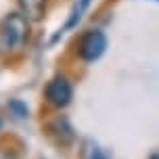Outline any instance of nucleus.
Segmentation results:
<instances>
[{"instance_id":"obj_1","label":"nucleus","mask_w":159,"mask_h":159,"mask_svg":"<svg viewBox=\"0 0 159 159\" xmlns=\"http://www.w3.org/2000/svg\"><path fill=\"white\" fill-rule=\"evenodd\" d=\"M30 38V19L23 13H8L0 21V52L19 50Z\"/></svg>"},{"instance_id":"obj_7","label":"nucleus","mask_w":159,"mask_h":159,"mask_svg":"<svg viewBox=\"0 0 159 159\" xmlns=\"http://www.w3.org/2000/svg\"><path fill=\"white\" fill-rule=\"evenodd\" d=\"M149 159H159V153H153V155H151Z\"/></svg>"},{"instance_id":"obj_6","label":"nucleus","mask_w":159,"mask_h":159,"mask_svg":"<svg viewBox=\"0 0 159 159\" xmlns=\"http://www.w3.org/2000/svg\"><path fill=\"white\" fill-rule=\"evenodd\" d=\"M8 109H11V113H13L17 119L30 117V109H27V105H25L21 98H11V101H8Z\"/></svg>"},{"instance_id":"obj_9","label":"nucleus","mask_w":159,"mask_h":159,"mask_svg":"<svg viewBox=\"0 0 159 159\" xmlns=\"http://www.w3.org/2000/svg\"><path fill=\"white\" fill-rule=\"evenodd\" d=\"M0 128H2V119H0Z\"/></svg>"},{"instance_id":"obj_2","label":"nucleus","mask_w":159,"mask_h":159,"mask_svg":"<svg viewBox=\"0 0 159 159\" xmlns=\"http://www.w3.org/2000/svg\"><path fill=\"white\" fill-rule=\"evenodd\" d=\"M107 50V36L101 30H88L82 38H80L78 44V55L82 61L86 63H94L101 57L105 55Z\"/></svg>"},{"instance_id":"obj_8","label":"nucleus","mask_w":159,"mask_h":159,"mask_svg":"<svg viewBox=\"0 0 159 159\" xmlns=\"http://www.w3.org/2000/svg\"><path fill=\"white\" fill-rule=\"evenodd\" d=\"M94 159H105V157L101 155V153H96V157H94Z\"/></svg>"},{"instance_id":"obj_5","label":"nucleus","mask_w":159,"mask_h":159,"mask_svg":"<svg viewBox=\"0 0 159 159\" xmlns=\"http://www.w3.org/2000/svg\"><path fill=\"white\" fill-rule=\"evenodd\" d=\"M21 13H23L30 21H42L46 15V0H17Z\"/></svg>"},{"instance_id":"obj_4","label":"nucleus","mask_w":159,"mask_h":159,"mask_svg":"<svg viewBox=\"0 0 159 159\" xmlns=\"http://www.w3.org/2000/svg\"><path fill=\"white\" fill-rule=\"evenodd\" d=\"M48 134H50V138L57 144H61V147H69L75 140V132H73V128H71V124H69L67 117L52 119L48 124Z\"/></svg>"},{"instance_id":"obj_3","label":"nucleus","mask_w":159,"mask_h":159,"mask_svg":"<svg viewBox=\"0 0 159 159\" xmlns=\"http://www.w3.org/2000/svg\"><path fill=\"white\" fill-rule=\"evenodd\" d=\"M44 96H46V101L52 105V107H59V109H61V107H67V105L71 103L73 88H71L69 80L65 78V75H55V78L46 84Z\"/></svg>"}]
</instances>
